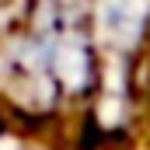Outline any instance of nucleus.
<instances>
[{"label":"nucleus","mask_w":150,"mask_h":150,"mask_svg":"<svg viewBox=\"0 0 150 150\" xmlns=\"http://www.w3.org/2000/svg\"><path fill=\"white\" fill-rule=\"evenodd\" d=\"M101 70L136 74L150 56V0H91Z\"/></svg>","instance_id":"obj_1"}]
</instances>
